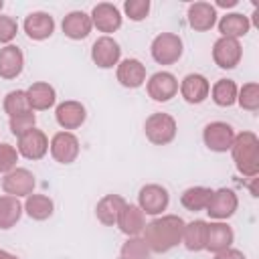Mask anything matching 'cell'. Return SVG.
I'll list each match as a JSON object with an SVG mask.
<instances>
[{"label": "cell", "instance_id": "6da1fadb", "mask_svg": "<svg viewBox=\"0 0 259 259\" xmlns=\"http://www.w3.org/2000/svg\"><path fill=\"white\" fill-rule=\"evenodd\" d=\"M184 219L178 214H160L146 223L142 237L152 253H168L182 243Z\"/></svg>", "mask_w": 259, "mask_h": 259}, {"label": "cell", "instance_id": "7a4b0ae2", "mask_svg": "<svg viewBox=\"0 0 259 259\" xmlns=\"http://www.w3.org/2000/svg\"><path fill=\"white\" fill-rule=\"evenodd\" d=\"M231 156L235 162V168L245 178H257L259 176V138L253 132H241L235 134Z\"/></svg>", "mask_w": 259, "mask_h": 259}, {"label": "cell", "instance_id": "3957f363", "mask_svg": "<svg viewBox=\"0 0 259 259\" xmlns=\"http://www.w3.org/2000/svg\"><path fill=\"white\" fill-rule=\"evenodd\" d=\"M144 134H146L150 144H154V146H168V144L174 142V138L178 134V123H176V119L170 113L156 111V113L146 117Z\"/></svg>", "mask_w": 259, "mask_h": 259}, {"label": "cell", "instance_id": "277c9868", "mask_svg": "<svg viewBox=\"0 0 259 259\" xmlns=\"http://www.w3.org/2000/svg\"><path fill=\"white\" fill-rule=\"evenodd\" d=\"M184 42L174 32H160L150 45V55L158 65H174L182 59Z\"/></svg>", "mask_w": 259, "mask_h": 259}, {"label": "cell", "instance_id": "5b68a950", "mask_svg": "<svg viewBox=\"0 0 259 259\" xmlns=\"http://www.w3.org/2000/svg\"><path fill=\"white\" fill-rule=\"evenodd\" d=\"M170 204V192L162 184H144L138 192V206L148 217H160Z\"/></svg>", "mask_w": 259, "mask_h": 259}, {"label": "cell", "instance_id": "8992f818", "mask_svg": "<svg viewBox=\"0 0 259 259\" xmlns=\"http://www.w3.org/2000/svg\"><path fill=\"white\" fill-rule=\"evenodd\" d=\"M49 152H51V156H53L55 162L65 164V166H67V164H73V162L79 158V154H81L79 138H77L73 132L61 130V132H57V134L51 138V142H49Z\"/></svg>", "mask_w": 259, "mask_h": 259}, {"label": "cell", "instance_id": "52a82bcc", "mask_svg": "<svg viewBox=\"0 0 259 259\" xmlns=\"http://www.w3.org/2000/svg\"><path fill=\"white\" fill-rule=\"evenodd\" d=\"M146 91L150 99L158 103H166L178 95V79L170 71H156L146 79Z\"/></svg>", "mask_w": 259, "mask_h": 259}, {"label": "cell", "instance_id": "ba28073f", "mask_svg": "<svg viewBox=\"0 0 259 259\" xmlns=\"http://www.w3.org/2000/svg\"><path fill=\"white\" fill-rule=\"evenodd\" d=\"M16 150H18V156L26 160H32V162L42 160L49 154V136L42 130L32 127L26 134L16 138Z\"/></svg>", "mask_w": 259, "mask_h": 259}, {"label": "cell", "instance_id": "9c48e42d", "mask_svg": "<svg viewBox=\"0 0 259 259\" xmlns=\"http://www.w3.org/2000/svg\"><path fill=\"white\" fill-rule=\"evenodd\" d=\"M235 140V130L227 121H210L202 130V142L210 152H229Z\"/></svg>", "mask_w": 259, "mask_h": 259}, {"label": "cell", "instance_id": "30bf717a", "mask_svg": "<svg viewBox=\"0 0 259 259\" xmlns=\"http://www.w3.org/2000/svg\"><path fill=\"white\" fill-rule=\"evenodd\" d=\"M89 16H91L93 28H97L105 36H111V32L119 30L121 24H123L121 10L115 4H111V2H99V4H95Z\"/></svg>", "mask_w": 259, "mask_h": 259}, {"label": "cell", "instance_id": "8fae6325", "mask_svg": "<svg viewBox=\"0 0 259 259\" xmlns=\"http://www.w3.org/2000/svg\"><path fill=\"white\" fill-rule=\"evenodd\" d=\"M34 186H36V180H34V174L28 170V168H14L10 172H6L2 176V190L4 194L8 196H16V198H26L28 194L34 192Z\"/></svg>", "mask_w": 259, "mask_h": 259}, {"label": "cell", "instance_id": "7c38bea8", "mask_svg": "<svg viewBox=\"0 0 259 259\" xmlns=\"http://www.w3.org/2000/svg\"><path fill=\"white\" fill-rule=\"evenodd\" d=\"M239 208V196L233 188H219L212 190L210 202L206 206V214L212 221H227L231 219Z\"/></svg>", "mask_w": 259, "mask_h": 259}, {"label": "cell", "instance_id": "4fadbf2b", "mask_svg": "<svg viewBox=\"0 0 259 259\" xmlns=\"http://www.w3.org/2000/svg\"><path fill=\"white\" fill-rule=\"evenodd\" d=\"M91 61L99 69H113L121 61V47L113 36L101 34L91 47Z\"/></svg>", "mask_w": 259, "mask_h": 259}, {"label": "cell", "instance_id": "5bb4252c", "mask_svg": "<svg viewBox=\"0 0 259 259\" xmlns=\"http://www.w3.org/2000/svg\"><path fill=\"white\" fill-rule=\"evenodd\" d=\"M243 59V47L237 38L219 36L212 45V61L221 69H235Z\"/></svg>", "mask_w": 259, "mask_h": 259}, {"label": "cell", "instance_id": "9a60e30c", "mask_svg": "<svg viewBox=\"0 0 259 259\" xmlns=\"http://www.w3.org/2000/svg\"><path fill=\"white\" fill-rule=\"evenodd\" d=\"M55 119H57V123H59L61 130L73 132V130H79L85 123L87 109H85V105L81 101L67 99V101H61L55 107Z\"/></svg>", "mask_w": 259, "mask_h": 259}, {"label": "cell", "instance_id": "2e32d148", "mask_svg": "<svg viewBox=\"0 0 259 259\" xmlns=\"http://www.w3.org/2000/svg\"><path fill=\"white\" fill-rule=\"evenodd\" d=\"M55 18L45 12V10H34L30 14L24 16V22H22V30L24 34L30 38V40H47L53 36L55 32Z\"/></svg>", "mask_w": 259, "mask_h": 259}, {"label": "cell", "instance_id": "e0dca14e", "mask_svg": "<svg viewBox=\"0 0 259 259\" xmlns=\"http://www.w3.org/2000/svg\"><path fill=\"white\" fill-rule=\"evenodd\" d=\"M178 91L182 95V99L190 105H198L202 101L208 99L210 95V81L200 75V73H188L180 83H178Z\"/></svg>", "mask_w": 259, "mask_h": 259}, {"label": "cell", "instance_id": "ac0fdd59", "mask_svg": "<svg viewBox=\"0 0 259 259\" xmlns=\"http://www.w3.org/2000/svg\"><path fill=\"white\" fill-rule=\"evenodd\" d=\"M115 77L119 81L121 87L125 89H138L146 83L148 75H146V65L140 59H121L115 67Z\"/></svg>", "mask_w": 259, "mask_h": 259}, {"label": "cell", "instance_id": "d6986e66", "mask_svg": "<svg viewBox=\"0 0 259 259\" xmlns=\"http://www.w3.org/2000/svg\"><path fill=\"white\" fill-rule=\"evenodd\" d=\"M233 243H235V231L227 221H210V223H206L204 251L219 253V251H225V249L233 247Z\"/></svg>", "mask_w": 259, "mask_h": 259}, {"label": "cell", "instance_id": "ffe728a7", "mask_svg": "<svg viewBox=\"0 0 259 259\" xmlns=\"http://www.w3.org/2000/svg\"><path fill=\"white\" fill-rule=\"evenodd\" d=\"M188 26L196 32H206L212 26H217L219 12L210 2H192L186 10Z\"/></svg>", "mask_w": 259, "mask_h": 259}, {"label": "cell", "instance_id": "44dd1931", "mask_svg": "<svg viewBox=\"0 0 259 259\" xmlns=\"http://www.w3.org/2000/svg\"><path fill=\"white\" fill-rule=\"evenodd\" d=\"M24 71V53L16 45H6L0 49V79L12 81Z\"/></svg>", "mask_w": 259, "mask_h": 259}, {"label": "cell", "instance_id": "7402d4cb", "mask_svg": "<svg viewBox=\"0 0 259 259\" xmlns=\"http://www.w3.org/2000/svg\"><path fill=\"white\" fill-rule=\"evenodd\" d=\"M61 28H63V34L67 38H71V40H83L93 30L91 16L87 12H83V10H71L69 14L63 16Z\"/></svg>", "mask_w": 259, "mask_h": 259}, {"label": "cell", "instance_id": "603a6c76", "mask_svg": "<svg viewBox=\"0 0 259 259\" xmlns=\"http://www.w3.org/2000/svg\"><path fill=\"white\" fill-rule=\"evenodd\" d=\"M115 227L125 235V237H140L144 227H146V214L142 212V208L138 204L125 202V206L121 208Z\"/></svg>", "mask_w": 259, "mask_h": 259}, {"label": "cell", "instance_id": "cb8c5ba5", "mask_svg": "<svg viewBox=\"0 0 259 259\" xmlns=\"http://www.w3.org/2000/svg\"><path fill=\"white\" fill-rule=\"evenodd\" d=\"M123 206H125V198L121 194H105L95 204V219L103 227H115Z\"/></svg>", "mask_w": 259, "mask_h": 259}, {"label": "cell", "instance_id": "d4e9b609", "mask_svg": "<svg viewBox=\"0 0 259 259\" xmlns=\"http://www.w3.org/2000/svg\"><path fill=\"white\" fill-rule=\"evenodd\" d=\"M26 97H28L32 111H47V109L55 107V103H57V91L47 81H34L26 89Z\"/></svg>", "mask_w": 259, "mask_h": 259}, {"label": "cell", "instance_id": "484cf974", "mask_svg": "<svg viewBox=\"0 0 259 259\" xmlns=\"http://www.w3.org/2000/svg\"><path fill=\"white\" fill-rule=\"evenodd\" d=\"M217 28H219L221 36L239 40L251 30V20H249V16H245L241 12H227L225 16H221L217 20Z\"/></svg>", "mask_w": 259, "mask_h": 259}, {"label": "cell", "instance_id": "4316f807", "mask_svg": "<svg viewBox=\"0 0 259 259\" xmlns=\"http://www.w3.org/2000/svg\"><path fill=\"white\" fill-rule=\"evenodd\" d=\"M24 212L32 219V221H47V219H51L53 217V212H55V202H53V198L51 196H47V194H36V192H32V194H28L26 198H24Z\"/></svg>", "mask_w": 259, "mask_h": 259}, {"label": "cell", "instance_id": "83f0119b", "mask_svg": "<svg viewBox=\"0 0 259 259\" xmlns=\"http://www.w3.org/2000/svg\"><path fill=\"white\" fill-rule=\"evenodd\" d=\"M204 243H206V221L194 219L186 223L182 231V245L186 247V251L192 253L204 251Z\"/></svg>", "mask_w": 259, "mask_h": 259}, {"label": "cell", "instance_id": "f1b7e54d", "mask_svg": "<svg viewBox=\"0 0 259 259\" xmlns=\"http://www.w3.org/2000/svg\"><path fill=\"white\" fill-rule=\"evenodd\" d=\"M22 212H24V206H22L20 198L2 194L0 196V231L12 229L20 221Z\"/></svg>", "mask_w": 259, "mask_h": 259}, {"label": "cell", "instance_id": "f546056e", "mask_svg": "<svg viewBox=\"0 0 259 259\" xmlns=\"http://www.w3.org/2000/svg\"><path fill=\"white\" fill-rule=\"evenodd\" d=\"M210 196H212V188H208V186H190L180 194V204L190 212L206 210V206L210 202Z\"/></svg>", "mask_w": 259, "mask_h": 259}, {"label": "cell", "instance_id": "4dcf8cb0", "mask_svg": "<svg viewBox=\"0 0 259 259\" xmlns=\"http://www.w3.org/2000/svg\"><path fill=\"white\" fill-rule=\"evenodd\" d=\"M2 109L8 115V119L10 117L32 113L30 103H28V97H26V89H12V91H8L6 97H4V101H2Z\"/></svg>", "mask_w": 259, "mask_h": 259}, {"label": "cell", "instance_id": "1f68e13d", "mask_svg": "<svg viewBox=\"0 0 259 259\" xmlns=\"http://www.w3.org/2000/svg\"><path fill=\"white\" fill-rule=\"evenodd\" d=\"M237 83L233 79H219L210 87V97L219 107H231L237 103Z\"/></svg>", "mask_w": 259, "mask_h": 259}, {"label": "cell", "instance_id": "d6a6232c", "mask_svg": "<svg viewBox=\"0 0 259 259\" xmlns=\"http://www.w3.org/2000/svg\"><path fill=\"white\" fill-rule=\"evenodd\" d=\"M119 259H152V251L144 237H127L119 249Z\"/></svg>", "mask_w": 259, "mask_h": 259}, {"label": "cell", "instance_id": "836d02e7", "mask_svg": "<svg viewBox=\"0 0 259 259\" xmlns=\"http://www.w3.org/2000/svg\"><path fill=\"white\" fill-rule=\"evenodd\" d=\"M237 103L245 111H251V113L259 111V83L249 81L243 87H239V91H237Z\"/></svg>", "mask_w": 259, "mask_h": 259}, {"label": "cell", "instance_id": "e575fe53", "mask_svg": "<svg viewBox=\"0 0 259 259\" xmlns=\"http://www.w3.org/2000/svg\"><path fill=\"white\" fill-rule=\"evenodd\" d=\"M150 8H152L150 0H125V2H123V12H125V16H127L130 20H134V22L146 20L148 14H150Z\"/></svg>", "mask_w": 259, "mask_h": 259}, {"label": "cell", "instance_id": "d590c367", "mask_svg": "<svg viewBox=\"0 0 259 259\" xmlns=\"http://www.w3.org/2000/svg\"><path fill=\"white\" fill-rule=\"evenodd\" d=\"M16 162H18V150L8 142H0V174L14 170Z\"/></svg>", "mask_w": 259, "mask_h": 259}, {"label": "cell", "instance_id": "8d00e7d4", "mask_svg": "<svg viewBox=\"0 0 259 259\" xmlns=\"http://www.w3.org/2000/svg\"><path fill=\"white\" fill-rule=\"evenodd\" d=\"M18 34V22L16 18L8 16V14H0V45H12V40Z\"/></svg>", "mask_w": 259, "mask_h": 259}, {"label": "cell", "instance_id": "74e56055", "mask_svg": "<svg viewBox=\"0 0 259 259\" xmlns=\"http://www.w3.org/2000/svg\"><path fill=\"white\" fill-rule=\"evenodd\" d=\"M8 127L12 132V136H22L28 130L36 127V115L34 113H26V115H18V117H10L8 119Z\"/></svg>", "mask_w": 259, "mask_h": 259}, {"label": "cell", "instance_id": "f35d334b", "mask_svg": "<svg viewBox=\"0 0 259 259\" xmlns=\"http://www.w3.org/2000/svg\"><path fill=\"white\" fill-rule=\"evenodd\" d=\"M214 259H247L245 253L241 249H235V247H229L225 251H219L214 253Z\"/></svg>", "mask_w": 259, "mask_h": 259}, {"label": "cell", "instance_id": "ab89813d", "mask_svg": "<svg viewBox=\"0 0 259 259\" xmlns=\"http://www.w3.org/2000/svg\"><path fill=\"white\" fill-rule=\"evenodd\" d=\"M214 8L219 6V8H233V6H237V0H219L217 4H212Z\"/></svg>", "mask_w": 259, "mask_h": 259}, {"label": "cell", "instance_id": "60d3db41", "mask_svg": "<svg viewBox=\"0 0 259 259\" xmlns=\"http://www.w3.org/2000/svg\"><path fill=\"white\" fill-rule=\"evenodd\" d=\"M0 259H20V257H16V255H14V253H10V251L0 249Z\"/></svg>", "mask_w": 259, "mask_h": 259}, {"label": "cell", "instance_id": "b9f144b4", "mask_svg": "<svg viewBox=\"0 0 259 259\" xmlns=\"http://www.w3.org/2000/svg\"><path fill=\"white\" fill-rule=\"evenodd\" d=\"M2 8H4V2L0 0V14H2Z\"/></svg>", "mask_w": 259, "mask_h": 259}]
</instances>
